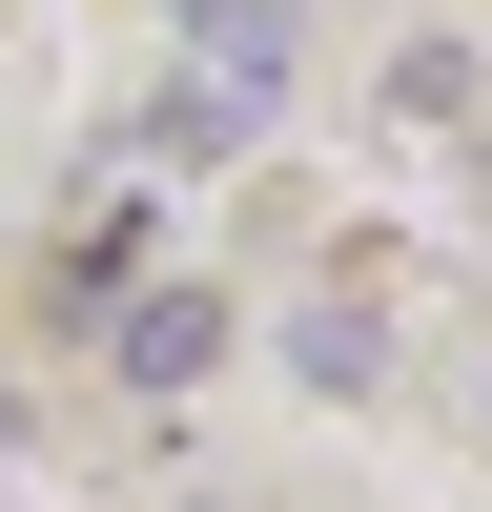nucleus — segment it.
Returning <instances> with one entry per match:
<instances>
[{
	"instance_id": "2",
	"label": "nucleus",
	"mask_w": 492,
	"mask_h": 512,
	"mask_svg": "<svg viewBox=\"0 0 492 512\" xmlns=\"http://www.w3.org/2000/svg\"><path fill=\"white\" fill-rule=\"evenodd\" d=\"M123 369H144V390L226 369V287H144V308H123Z\"/></svg>"
},
{
	"instance_id": "3",
	"label": "nucleus",
	"mask_w": 492,
	"mask_h": 512,
	"mask_svg": "<svg viewBox=\"0 0 492 512\" xmlns=\"http://www.w3.org/2000/svg\"><path fill=\"white\" fill-rule=\"evenodd\" d=\"M472 103H492V82H472V41H390V123H410V144H451Z\"/></svg>"
},
{
	"instance_id": "1",
	"label": "nucleus",
	"mask_w": 492,
	"mask_h": 512,
	"mask_svg": "<svg viewBox=\"0 0 492 512\" xmlns=\"http://www.w3.org/2000/svg\"><path fill=\"white\" fill-rule=\"evenodd\" d=\"M246 123H267V62H205V82H164V123H144V164H226Z\"/></svg>"
},
{
	"instance_id": "4",
	"label": "nucleus",
	"mask_w": 492,
	"mask_h": 512,
	"mask_svg": "<svg viewBox=\"0 0 492 512\" xmlns=\"http://www.w3.org/2000/svg\"><path fill=\"white\" fill-rule=\"evenodd\" d=\"M164 21H205V62H287V0H164Z\"/></svg>"
}]
</instances>
